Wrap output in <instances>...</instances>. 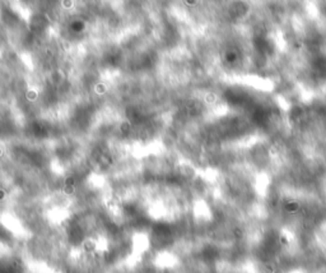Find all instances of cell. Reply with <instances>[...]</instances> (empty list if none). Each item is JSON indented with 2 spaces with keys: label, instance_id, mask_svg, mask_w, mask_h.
<instances>
[{
  "label": "cell",
  "instance_id": "6da1fadb",
  "mask_svg": "<svg viewBox=\"0 0 326 273\" xmlns=\"http://www.w3.org/2000/svg\"><path fill=\"white\" fill-rule=\"evenodd\" d=\"M94 92L98 94H104L107 92V87L104 83H97L94 86Z\"/></svg>",
  "mask_w": 326,
  "mask_h": 273
},
{
  "label": "cell",
  "instance_id": "7a4b0ae2",
  "mask_svg": "<svg viewBox=\"0 0 326 273\" xmlns=\"http://www.w3.org/2000/svg\"><path fill=\"white\" fill-rule=\"evenodd\" d=\"M130 129H131V124H130V122H129L128 120H126V121H122L121 125H120V130H121L122 133H129V131H130Z\"/></svg>",
  "mask_w": 326,
  "mask_h": 273
},
{
  "label": "cell",
  "instance_id": "3957f363",
  "mask_svg": "<svg viewBox=\"0 0 326 273\" xmlns=\"http://www.w3.org/2000/svg\"><path fill=\"white\" fill-rule=\"evenodd\" d=\"M26 97H27V100H28V101H35V100H37L38 93L36 91H28L26 93Z\"/></svg>",
  "mask_w": 326,
  "mask_h": 273
},
{
  "label": "cell",
  "instance_id": "277c9868",
  "mask_svg": "<svg viewBox=\"0 0 326 273\" xmlns=\"http://www.w3.org/2000/svg\"><path fill=\"white\" fill-rule=\"evenodd\" d=\"M63 192H64V194H66V195H73V194L75 193V186H68V185H64Z\"/></svg>",
  "mask_w": 326,
  "mask_h": 273
},
{
  "label": "cell",
  "instance_id": "5b68a950",
  "mask_svg": "<svg viewBox=\"0 0 326 273\" xmlns=\"http://www.w3.org/2000/svg\"><path fill=\"white\" fill-rule=\"evenodd\" d=\"M65 185L68 186H75V179L73 176H69L65 179Z\"/></svg>",
  "mask_w": 326,
  "mask_h": 273
},
{
  "label": "cell",
  "instance_id": "8992f818",
  "mask_svg": "<svg viewBox=\"0 0 326 273\" xmlns=\"http://www.w3.org/2000/svg\"><path fill=\"white\" fill-rule=\"evenodd\" d=\"M61 4H63V7L65 9H70V8H73V5H74V1H72V0H64Z\"/></svg>",
  "mask_w": 326,
  "mask_h": 273
},
{
  "label": "cell",
  "instance_id": "52a82bcc",
  "mask_svg": "<svg viewBox=\"0 0 326 273\" xmlns=\"http://www.w3.org/2000/svg\"><path fill=\"white\" fill-rule=\"evenodd\" d=\"M102 159H103V162H106L107 165H112L113 164V158L110 155H103Z\"/></svg>",
  "mask_w": 326,
  "mask_h": 273
},
{
  "label": "cell",
  "instance_id": "ba28073f",
  "mask_svg": "<svg viewBox=\"0 0 326 273\" xmlns=\"http://www.w3.org/2000/svg\"><path fill=\"white\" fill-rule=\"evenodd\" d=\"M4 199H5V192L0 189V202H3Z\"/></svg>",
  "mask_w": 326,
  "mask_h": 273
},
{
  "label": "cell",
  "instance_id": "9c48e42d",
  "mask_svg": "<svg viewBox=\"0 0 326 273\" xmlns=\"http://www.w3.org/2000/svg\"><path fill=\"white\" fill-rule=\"evenodd\" d=\"M1 155H3V149L0 148V156H1Z\"/></svg>",
  "mask_w": 326,
  "mask_h": 273
}]
</instances>
